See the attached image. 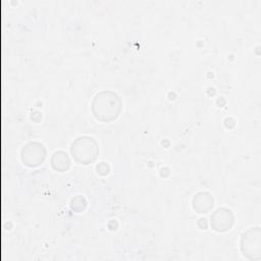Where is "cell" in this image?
<instances>
[{"label": "cell", "mask_w": 261, "mask_h": 261, "mask_svg": "<svg viewBox=\"0 0 261 261\" xmlns=\"http://www.w3.org/2000/svg\"><path fill=\"white\" fill-rule=\"evenodd\" d=\"M242 251L250 259L260 257V231L259 228L250 229L244 233L242 239Z\"/></svg>", "instance_id": "1"}]
</instances>
